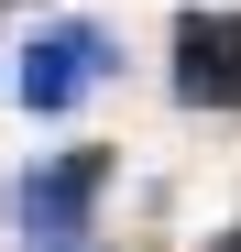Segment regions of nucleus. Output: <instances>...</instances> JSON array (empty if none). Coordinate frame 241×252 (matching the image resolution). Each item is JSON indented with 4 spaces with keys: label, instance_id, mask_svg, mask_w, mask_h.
<instances>
[{
    "label": "nucleus",
    "instance_id": "39448f33",
    "mask_svg": "<svg viewBox=\"0 0 241 252\" xmlns=\"http://www.w3.org/2000/svg\"><path fill=\"white\" fill-rule=\"evenodd\" d=\"M0 11H11V0H0Z\"/></svg>",
    "mask_w": 241,
    "mask_h": 252
},
{
    "label": "nucleus",
    "instance_id": "7ed1b4c3",
    "mask_svg": "<svg viewBox=\"0 0 241 252\" xmlns=\"http://www.w3.org/2000/svg\"><path fill=\"white\" fill-rule=\"evenodd\" d=\"M165 77H176V99H186V110L241 121V11H186V22H176Z\"/></svg>",
    "mask_w": 241,
    "mask_h": 252
},
{
    "label": "nucleus",
    "instance_id": "f03ea898",
    "mask_svg": "<svg viewBox=\"0 0 241 252\" xmlns=\"http://www.w3.org/2000/svg\"><path fill=\"white\" fill-rule=\"evenodd\" d=\"M99 197H110V143H66V154H44L22 176V241L33 252H77L88 241V220H99Z\"/></svg>",
    "mask_w": 241,
    "mask_h": 252
},
{
    "label": "nucleus",
    "instance_id": "20e7f679",
    "mask_svg": "<svg viewBox=\"0 0 241 252\" xmlns=\"http://www.w3.org/2000/svg\"><path fill=\"white\" fill-rule=\"evenodd\" d=\"M209 252H241V230H219V241H209Z\"/></svg>",
    "mask_w": 241,
    "mask_h": 252
},
{
    "label": "nucleus",
    "instance_id": "f257e3e1",
    "mask_svg": "<svg viewBox=\"0 0 241 252\" xmlns=\"http://www.w3.org/2000/svg\"><path fill=\"white\" fill-rule=\"evenodd\" d=\"M110 77H120V33H99V22H33L11 88H22L33 121H55V110H77V99H99Z\"/></svg>",
    "mask_w": 241,
    "mask_h": 252
}]
</instances>
